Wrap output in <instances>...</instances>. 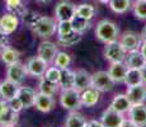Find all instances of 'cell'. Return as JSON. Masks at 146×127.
Here are the masks:
<instances>
[{"label":"cell","instance_id":"cell-6","mask_svg":"<svg viewBox=\"0 0 146 127\" xmlns=\"http://www.w3.org/2000/svg\"><path fill=\"white\" fill-rule=\"evenodd\" d=\"M76 15V5L69 0H60L55 7V17L57 22L60 21H72Z\"/></svg>","mask_w":146,"mask_h":127},{"label":"cell","instance_id":"cell-46","mask_svg":"<svg viewBox=\"0 0 146 127\" xmlns=\"http://www.w3.org/2000/svg\"><path fill=\"white\" fill-rule=\"evenodd\" d=\"M37 1L40 3V4H48L51 0H37Z\"/></svg>","mask_w":146,"mask_h":127},{"label":"cell","instance_id":"cell-16","mask_svg":"<svg viewBox=\"0 0 146 127\" xmlns=\"http://www.w3.org/2000/svg\"><path fill=\"white\" fill-rule=\"evenodd\" d=\"M92 86V74L86 70H78L74 76V88L79 92L88 89Z\"/></svg>","mask_w":146,"mask_h":127},{"label":"cell","instance_id":"cell-45","mask_svg":"<svg viewBox=\"0 0 146 127\" xmlns=\"http://www.w3.org/2000/svg\"><path fill=\"white\" fill-rule=\"evenodd\" d=\"M141 38H142V41H146V25L144 27V29H142V32H141Z\"/></svg>","mask_w":146,"mask_h":127},{"label":"cell","instance_id":"cell-33","mask_svg":"<svg viewBox=\"0 0 146 127\" xmlns=\"http://www.w3.org/2000/svg\"><path fill=\"white\" fill-rule=\"evenodd\" d=\"M133 15L140 21H146V0H136L132 3Z\"/></svg>","mask_w":146,"mask_h":127},{"label":"cell","instance_id":"cell-13","mask_svg":"<svg viewBox=\"0 0 146 127\" xmlns=\"http://www.w3.org/2000/svg\"><path fill=\"white\" fill-rule=\"evenodd\" d=\"M126 95L131 104H142L146 102V84H139L135 86H128Z\"/></svg>","mask_w":146,"mask_h":127},{"label":"cell","instance_id":"cell-9","mask_svg":"<svg viewBox=\"0 0 146 127\" xmlns=\"http://www.w3.org/2000/svg\"><path fill=\"white\" fill-rule=\"evenodd\" d=\"M26 67L28 75L35 76V78H42V76H44L46 70L48 69V64L38 56H35L27 61Z\"/></svg>","mask_w":146,"mask_h":127},{"label":"cell","instance_id":"cell-47","mask_svg":"<svg viewBox=\"0 0 146 127\" xmlns=\"http://www.w3.org/2000/svg\"><path fill=\"white\" fill-rule=\"evenodd\" d=\"M98 1L102 3V4H108V3L111 1V0H98Z\"/></svg>","mask_w":146,"mask_h":127},{"label":"cell","instance_id":"cell-26","mask_svg":"<svg viewBox=\"0 0 146 127\" xmlns=\"http://www.w3.org/2000/svg\"><path fill=\"white\" fill-rule=\"evenodd\" d=\"M74 76L75 71H71L70 69H64L61 71V78L58 81V88L61 90L74 88Z\"/></svg>","mask_w":146,"mask_h":127},{"label":"cell","instance_id":"cell-8","mask_svg":"<svg viewBox=\"0 0 146 127\" xmlns=\"http://www.w3.org/2000/svg\"><path fill=\"white\" fill-rule=\"evenodd\" d=\"M19 25V18L18 15L13 13H7L0 18V36H10L17 31Z\"/></svg>","mask_w":146,"mask_h":127},{"label":"cell","instance_id":"cell-49","mask_svg":"<svg viewBox=\"0 0 146 127\" xmlns=\"http://www.w3.org/2000/svg\"><path fill=\"white\" fill-rule=\"evenodd\" d=\"M5 127H15V125H12V126H5Z\"/></svg>","mask_w":146,"mask_h":127},{"label":"cell","instance_id":"cell-12","mask_svg":"<svg viewBox=\"0 0 146 127\" xmlns=\"http://www.w3.org/2000/svg\"><path fill=\"white\" fill-rule=\"evenodd\" d=\"M123 120H125L123 118V113L114 111L111 107H108L102 113V117H100V121H102L104 127H121Z\"/></svg>","mask_w":146,"mask_h":127},{"label":"cell","instance_id":"cell-28","mask_svg":"<svg viewBox=\"0 0 146 127\" xmlns=\"http://www.w3.org/2000/svg\"><path fill=\"white\" fill-rule=\"evenodd\" d=\"M76 15H79L84 19H88V21H92L95 15V8L92 4H88V3L79 4L76 5Z\"/></svg>","mask_w":146,"mask_h":127},{"label":"cell","instance_id":"cell-22","mask_svg":"<svg viewBox=\"0 0 146 127\" xmlns=\"http://www.w3.org/2000/svg\"><path fill=\"white\" fill-rule=\"evenodd\" d=\"M131 102L130 99L127 98V95L126 94H117L114 95L113 100L111 102V108H113L114 111L119 112V113H126V112L130 111L131 108Z\"/></svg>","mask_w":146,"mask_h":127},{"label":"cell","instance_id":"cell-35","mask_svg":"<svg viewBox=\"0 0 146 127\" xmlns=\"http://www.w3.org/2000/svg\"><path fill=\"white\" fill-rule=\"evenodd\" d=\"M17 121H18V113L12 111V109H9L7 113L3 114L1 117H0V127L15 125Z\"/></svg>","mask_w":146,"mask_h":127},{"label":"cell","instance_id":"cell-17","mask_svg":"<svg viewBox=\"0 0 146 127\" xmlns=\"http://www.w3.org/2000/svg\"><path fill=\"white\" fill-rule=\"evenodd\" d=\"M127 70L128 66L125 64V61H121V63H112L108 72L116 83H125Z\"/></svg>","mask_w":146,"mask_h":127},{"label":"cell","instance_id":"cell-7","mask_svg":"<svg viewBox=\"0 0 146 127\" xmlns=\"http://www.w3.org/2000/svg\"><path fill=\"white\" fill-rule=\"evenodd\" d=\"M27 75H28V72H27L26 65H23L22 63H19V61H17V63H14L12 65H8V69H7V79L8 80L21 85V84L24 81V79H26Z\"/></svg>","mask_w":146,"mask_h":127},{"label":"cell","instance_id":"cell-1","mask_svg":"<svg viewBox=\"0 0 146 127\" xmlns=\"http://www.w3.org/2000/svg\"><path fill=\"white\" fill-rule=\"evenodd\" d=\"M119 35V29L116 23L108 21V19H102L97 23L95 27V37L102 43H109V42L117 41Z\"/></svg>","mask_w":146,"mask_h":127},{"label":"cell","instance_id":"cell-3","mask_svg":"<svg viewBox=\"0 0 146 127\" xmlns=\"http://www.w3.org/2000/svg\"><path fill=\"white\" fill-rule=\"evenodd\" d=\"M60 104L62 108L67 111H78L81 107V100H80V92L75 88L70 89H64L60 95Z\"/></svg>","mask_w":146,"mask_h":127},{"label":"cell","instance_id":"cell-11","mask_svg":"<svg viewBox=\"0 0 146 127\" xmlns=\"http://www.w3.org/2000/svg\"><path fill=\"white\" fill-rule=\"evenodd\" d=\"M119 42L123 49L126 50V52H131V51L140 50V47L142 45V38L140 35L130 31V32H125L121 36Z\"/></svg>","mask_w":146,"mask_h":127},{"label":"cell","instance_id":"cell-15","mask_svg":"<svg viewBox=\"0 0 146 127\" xmlns=\"http://www.w3.org/2000/svg\"><path fill=\"white\" fill-rule=\"evenodd\" d=\"M35 107L40 112H42V113H48L55 107V99H53V97H51V95H47V94L38 92V93H36Z\"/></svg>","mask_w":146,"mask_h":127},{"label":"cell","instance_id":"cell-25","mask_svg":"<svg viewBox=\"0 0 146 127\" xmlns=\"http://www.w3.org/2000/svg\"><path fill=\"white\" fill-rule=\"evenodd\" d=\"M142 83H144V79H142L141 69H128L127 70V74H126V79H125L126 85L135 86Z\"/></svg>","mask_w":146,"mask_h":127},{"label":"cell","instance_id":"cell-32","mask_svg":"<svg viewBox=\"0 0 146 127\" xmlns=\"http://www.w3.org/2000/svg\"><path fill=\"white\" fill-rule=\"evenodd\" d=\"M84 123H85V118L76 111H72L67 116L65 127H83Z\"/></svg>","mask_w":146,"mask_h":127},{"label":"cell","instance_id":"cell-48","mask_svg":"<svg viewBox=\"0 0 146 127\" xmlns=\"http://www.w3.org/2000/svg\"><path fill=\"white\" fill-rule=\"evenodd\" d=\"M83 127H90V123H89V122H86V121H85V123H84V125H83Z\"/></svg>","mask_w":146,"mask_h":127},{"label":"cell","instance_id":"cell-23","mask_svg":"<svg viewBox=\"0 0 146 127\" xmlns=\"http://www.w3.org/2000/svg\"><path fill=\"white\" fill-rule=\"evenodd\" d=\"M0 60L5 65H12L17 61H19V52L14 50L13 47L3 46L0 49Z\"/></svg>","mask_w":146,"mask_h":127},{"label":"cell","instance_id":"cell-5","mask_svg":"<svg viewBox=\"0 0 146 127\" xmlns=\"http://www.w3.org/2000/svg\"><path fill=\"white\" fill-rule=\"evenodd\" d=\"M126 50L122 47L119 41H113L106 43L104 47V57L109 63H121V61H125L126 59Z\"/></svg>","mask_w":146,"mask_h":127},{"label":"cell","instance_id":"cell-2","mask_svg":"<svg viewBox=\"0 0 146 127\" xmlns=\"http://www.w3.org/2000/svg\"><path fill=\"white\" fill-rule=\"evenodd\" d=\"M56 28L57 24L50 17L40 15V18L37 19V22L32 27V31L41 38H48L56 33Z\"/></svg>","mask_w":146,"mask_h":127},{"label":"cell","instance_id":"cell-30","mask_svg":"<svg viewBox=\"0 0 146 127\" xmlns=\"http://www.w3.org/2000/svg\"><path fill=\"white\" fill-rule=\"evenodd\" d=\"M5 4H7V9L10 13L15 14L18 17H22L28 10L26 5H23L22 0H5Z\"/></svg>","mask_w":146,"mask_h":127},{"label":"cell","instance_id":"cell-41","mask_svg":"<svg viewBox=\"0 0 146 127\" xmlns=\"http://www.w3.org/2000/svg\"><path fill=\"white\" fill-rule=\"evenodd\" d=\"M121 127H139L136 125L135 122H132V121L128 118V120H123V122H122V125H121Z\"/></svg>","mask_w":146,"mask_h":127},{"label":"cell","instance_id":"cell-40","mask_svg":"<svg viewBox=\"0 0 146 127\" xmlns=\"http://www.w3.org/2000/svg\"><path fill=\"white\" fill-rule=\"evenodd\" d=\"M9 109H10V108H9V104H8L7 100H4V99L0 100V117H1L3 114L7 113Z\"/></svg>","mask_w":146,"mask_h":127},{"label":"cell","instance_id":"cell-31","mask_svg":"<svg viewBox=\"0 0 146 127\" xmlns=\"http://www.w3.org/2000/svg\"><path fill=\"white\" fill-rule=\"evenodd\" d=\"M71 22H72V28H74V31L78 32V33H81V35L85 33L86 31H89L90 27H92L90 21L81 18V17H79V15H75Z\"/></svg>","mask_w":146,"mask_h":127},{"label":"cell","instance_id":"cell-21","mask_svg":"<svg viewBox=\"0 0 146 127\" xmlns=\"http://www.w3.org/2000/svg\"><path fill=\"white\" fill-rule=\"evenodd\" d=\"M17 97L22 100L26 109L31 108V107H35V98H36L35 89L29 88V86H19Z\"/></svg>","mask_w":146,"mask_h":127},{"label":"cell","instance_id":"cell-27","mask_svg":"<svg viewBox=\"0 0 146 127\" xmlns=\"http://www.w3.org/2000/svg\"><path fill=\"white\" fill-rule=\"evenodd\" d=\"M108 5L112 12L117 14H123L132 8V1L131 0H111Z\"/></svg>","mask_w":146,"mask_h":127},{"label":"cell","instance_id":"cell-36","mask_svg":"<svg viewBox=\"0 0 146 127\" xmlns=\"http://www.w3.org/2000/svg\"><path fill=\"white\" fill-rule=\"evenodd\" d=\"M61 71H62V70L58 69L57 66H50L48 69L46 70V72H44L43 78H46L47 80L52 81V83H55V84H58L60 78H61Z\"/></svg>","mask_w":146,"mask_h":127},{"label":"cell","instance_id":"cell-38","mask_svg":"<svg viewBox=\"0 0 146 127\" xmlns=\"http://www.w3.org/2000/svg\"><path fill=\"white\" fill-rule=\"evenodd\" d=\"M22 18H23V22L28 25V27L32 28L36 22H37V19L40 18V14H37L35 12H31V10H27V12L22 15Z\"/></svg>","mask_w":146,"mask_h":127},{"label":"cell","instance_id":"cell-39","mask_svg":"<svg viewBox=\"0 0 146 127\" xmlns=\"http://www.w3.org/2000/svg\"><path fill=\"white\" fill-rule=\"evenodd\" d=\"M8 104H9V108L12 109V111L17 112V113H19L22 109H24L23 103H22V100L19 99L18 97H15V98H13V99L8 100Z\"/></svg>","mask_w":146,"mask_h":127},{"label":"cell","instance_id":"cell-18","mask_svg":"<svg viewBox=\"0 0 146 127\" xmlns=\"http://www.w3.org/2000/svg\"><path fill=\"white\" fill-rule=\"evenodd\" d=\"M18 89H19L18 84L5 79V80H3L1 83H0V97H1V99L8 102V100H10V99H13V98L17 97Z\"/></svg>","mask_w":146,"mask_h":127},{"label":"cell","instance_id":"cell-24","mask_svg":"<svg viewBox=\"0 0 146 127\" xmlns=\"http://www.w3.org/2000/svg\"><path fill=\"white\" fill-rule=\"evenodd\" d=\"M81 37L83 35L81 33H78V32H71L69 35H65V36H57V45L62 47H71L74 45L79 43L81 41Z\"/></svg>","mask_w":146,"mask_h":127},{"label":"cell","instance_id":"cell-43","mask_svg":"<svg viewBox=\"0 0 146 127\" xmlns=\"http://www.w3.org/2000/svg\"><path fill=\"white\" fill-rule=\"evenodd\" d=\"M140 51H141L142 56H144L145 60H146V41H142V45H141V47H140Z\"/></svg>","mask_w":146,"mask_h":127},{"label":"cell","instance_id":"cell-14","mask_svg":"<svg viewBox=\"0 0 146 127\" xmlns=\"http://www.w3.org/2000/svg\"><path fill=\"white\" fill-rule=\"evenodd\" d=\"M128 117L139 127H146V106L142 104H132L128 111Z\"/></svg>","mask_w":146,"mask_h":127},{"label":"cell","instance_id":"cell-20","mask_svg":"<svg viewBox=\"0 0 146 127\" xmlns=\"http://www.w3.org/2000/svg\"><path fill=\"white\" fill-rule=\"evenodd\" d=\"M125 64L128 66V69H142L144 65L146 64V60L142 56L141 51L136 50V51H131V52H128L126 55Z\"/></svg>","mask_w":146,"mask_h":127},{"label":"cell","instance_id":"cell-37","mask_svg":"<svg viewBox=\"0 0 146 127\" xmlns=\"http://www.w3.org/2000/svg\"><path fill=\"white\" fill-rule=\"evenodd\" d=\"M71 32H74L71 21H60L57 23V28H56V35L57 36H65Z\"/></svg>","mask_w":146,"mask_h":127},{"label":"cell","instance_id":"cell-29","mask_svg":"<svg viewBox=\"0 0 146 127\" xmlns=\"http://www.w3.org/2000/svg\"><path fill=\"white\" fill-rule=\"evenodd\" d=\"M38 88H40L41 93L53 97V95L57 93V90H58V84L52 83V81L47 80L46 78H43V76H42L41 80H40V84H38Z\"/></svg>","mask_w":146,"mask_h":127},{"label":"cell","instance_id":"cell-10","mask_svg":"<svg viewBox=\"0 0 146 127\" xmlns=\"http://www.w3.org/2000/svg\"><path fill=\"white\" fill-rule=\"evenodd\" d=\"M57 45L51 41H42L38 45L37 49V56L44 60L47 64H51L55 60L56 55H57Z\"/></svg>","mask_w":146,"mask_h":127},{"label":"cell","instance_id":"cell-44","mask_svg":"<svg viewBox=\"0 0 146 127\" xmlns=\"http://www.w3.org/2000/svg\"><path fill=\"white\" fill-rule=\"evenodd\" d=\"M141 72H142V79H144V83L146 84V64L144 65V67L141 69Z\"/></svg>","mask_w":146,"mask_h":127},{"label":"cell","instance_id":"cell-19","mask_svg":"<svg viewBox=\"0 0 146 127\" xmlns=\"http://www.w3.org/2000/svg\"><path fill=\"white\" fill-rule=\"evenodd\" d=\"M99 93H100L99 90H97L95 88H93V86H90V88L80 92L81 106L88 107V108L94 107L95 104L99 102Z\"/></svg>","mask_w":146,"mask_h":127},{"label":"cell","instance_id":"cell-4","mask_svg":"<svg viewBox=\"0 0 146 127\" xmlns=\"http://www.w3.org/2000/svg\"><path fill=\"white\" fill-rule=\"evenodd\" d=\"M116 81L112 79L108 71H97L92 74V86L102 93L111 92Z\"/></svg>","mask_w":146,"mask_h":127},{"label":"cell","instance_id":"cell-50","mask_svg":"<svg viewBox=\"0 0 146 127\" xmlns=\"http://www.w3.org/2000/svg\"><path fill=\"white\" fill-rule=\"evenodd\" d=\"M1 47H3V45H0V49H1Z\"/></svg>","mask_w":146,"mask_h":127},{"label":"cell","instance_id":"cell-42","mask_svg":"<svg viewBox=\"0 0 146 127\" xmlns=\"http://www.w3.org/2000/svg\"><path fill=\"white\" fill-rule=\"evenodd\" d=\"M89 123H90V127H104L103 123H102V121L92 120V121H89Z\"/></svg>","mask_w":146,"mask_h":127},{"label":"cell","instance_id":"cell-34","mask_svg":"<svg viewBox=\"0 0 146 127\" xmlns=\"http://www.w3.org/2000/svg\"><path fill=\"white\" fill-rule=\"evenodd\" d=\"M70 64H71V57H70L69 53L62 52V51L57 52L55 60H53V65H55V66H57L58 69L64 70V69H69Z\"/></svg>","mask_w":146,"mask_h":127}]
</instances>
